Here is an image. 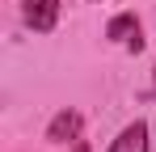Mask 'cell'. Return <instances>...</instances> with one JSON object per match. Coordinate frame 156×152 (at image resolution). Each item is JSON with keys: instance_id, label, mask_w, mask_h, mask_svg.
Wrapping results in <instances>:
<instances>
[{"instance_id": "obj_1", "label": "cell", "mask_w": 156, "mask_h": 152, "mask_svg": "<svg viewBox=\"0 0 156 152\" xmlns=\"http://www.w3.org/2000/svg\"><path fill=\"white\" fill-rule=\"evenodd\" d=\"M21 17H26L30 30L47 34V30H55V21H59V0H21Z\"/></svg>"}, {"instance_id": "obj_2", "label": "cell", "mask_w": 156, "mask_h": 152, "mask_svg": "<svg viewBox=\"0 0 156 152\" xmlns=\"http://www.w3.org/2000/svg\"><path fill=\"white\" fill-rule=\"evenodd\" d=\"M105 38L122 42L131 55H139V51H144V34H139V21H135L131 13H122V17H114V21L105 25Z\"/></svg>"}, {"instance_id": "obj_3", "label": "cell", "mask_w": 156, "mask_h": 152, "mask_svg": "<svg viewBox=\"0 0 156 152\" xmlns=\"http://www.w3.org/2000/svg\"><path fill=\"white\" fill-rule=\"evenodd\" d=\"M80 135V114L76 110H59L51 118V127H47V139L51 144H68V139H76Z\"/></svg>"}, {"instance_id": "obj_4", "label": "cell", "mask_w": 156, "mask_h": 152, "mask_svg": "<svg viewBox=\"0 0 156 152\" xmlns=\"http://www.w3.org/2000/svg\"><path fill=\"white\" fill-rule=\"evenodd\" d=\"M110 152H148V123H135L118 131V139L110 144Z\"/></svg>"}, {"instance_id": "obj_5", "label": "cell", "mask_w": 156, "mask_h": 152, "mask_svg": "<svg viewBox=\"0 0 156 152\" xmlns=\"http://www.w3.org/2000/svg\"><path fill=\"white\" fill-rule=\"evenodd\" d=\"M72 152H89V148H84V144H76V148H72Z\"/></svg>"}]
</instances>
